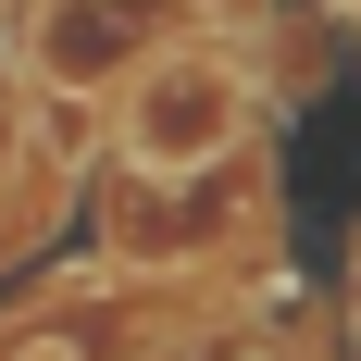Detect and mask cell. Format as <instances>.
<instances>
[{
	"instance_id": "obj_5",
	"label": "cell",
	"mask_w": 361,
	"mask_h": 361,
	"mask_svg": "<svg viewBox=\"0 0 361 361\" xmlns=\"http://www.w3.org/2000/svg\"><path fill=\"white\" fill-rule=\"evenodd\" d=\"M349 13H361V0H349Z\"/></svg>"
},
{
	"instance_id": "obj_3",
	"label": "cell",
	"mask_w": 361,
	"mask_h": 361,
	"mask_svg": "<svg viewBox=\"0 0 361 361\" xmlns=\"http://www.w3.org/2000/svg\"><path fill=\"white\" fill-rule=\"evenodd\" d=\"M200 25H212L200 0H13L0 50H13V75H25L37 100H87L100 112L149 50H175Z\"/></svg>"
},
{
	"instance_id": "obj_1",
	"label": "cell",
	"mask_w": 361,
	"mask_h": 361,
	"mask_svg": "<svg viewBox=\"0 0 361 361\" xmlns=\"http://www.w3.org/2000/svg\"><path fill=\"white\" fill-rule=\"evenodd\" d=\"M262 112H274V87H262L250 37H237V25H200V37H175V50H149V63L87 112V125H100V187L200 175V162H224V149L262 137Z\"/></svg>"
},
{
	"instance_id": "obj_2",
	"label": "cell",
	"mask_w": 361,
	"mask_h": 361,
	"mask_svg": "<svg viewBox=\"0 0 361 361\" xmlns=\"http://www.w3.org/2000/svg\"><path fill=\"white\" fill-rule=\"evenodd\" d=\"M274 237V162L224 149L200 175H162V187H100V262L137 274V287H212Z\"/></svg>"
},
{
	"instance_id": "obj_4",
	"label": "cell",
	"mask_w": 361,
	"mask_h": 361,
	"mask_svg": "<svg viewBox=\"0 0 361 361\" xmlns=\"http://www.w3.org/2000/svg\"><path fill=\"white\" fill-rule=\"evenodd\" d=\"M0 25H13V0H0Z\"/></svg>"
}]
</instances>
